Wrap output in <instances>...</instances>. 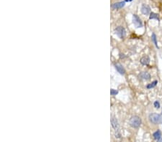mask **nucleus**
<instances>
[{
    "label": "nucleus",
    "instance_id": "nucleus-4",
    "mask_svg": "<svg viewBox=\"0 0 162 142\" xmlns=\"http://www.w3.org/2000/svg\"><path fill=\"white\" fill-rule=\"evenodd\" d=\"M133 23L134 24L135 27H137V28H140V27H143V23H142L141 20L136 14H133Z\"/></svg>",
    "mask_w": 162,
    "mask_h": 142
},
{
    "label": "nucleus",
    "instance_id": "nucleus-11",
    "mask_svg": "<svg viewBox=\"0 0 162 142\" xmlns=\"http://www.w3.org/2000/svg\"><path fill=\"white\" fill-rule=\"evenodd\" d=\"M141 63L143 65H149V63H150V58L149 56H143L141 57Z\"/></svg>",
    "mask_w": 162,
    "mask_h": 142
},
{
    "label": "nucleus",
    "instance_id": "nucleus-18",
    "mask_svg": "<svg viewBox=\"0 0 162 142\" xmlns=\"http://www.w3.org/2000/svg\"><path fill=\"white\" fill-rule=\"evenodd\" d=\"M125 2H130V1H132V0H125Z\"/></svg>",
    "mask_w": 162,
    "mask_h": 142
},
{
    "label": "nucleus",
    "instance_id": "nucleus-14",
    "mask_svg": "<svg viewBox=\"0 0 162 142\" xmlns=\"http://www.w3.org/2000/svg\"><path fill=\"white\" fill-rule=\"evenodd\" d=\"M151 40H152V41L153 42V43H154L155 46L157 48H159V46H158V43H157V38H156V36L155 33L152 34Z\"/></svg>",
    "mask_w": 162,
    "mask_h": 142
},
{
    "label": "nucleus",
    "instance_id": "nucleus-1",
    "mask_svg": "<svg viewBox=\"0 0 162 142\" xmlns=\"http://www.w3.org/2000/svg\"><path fill=\"white\" fill-rule=\"evenodd\" d=\"M129 124L133 128L138 129L141 124V119L138 116H132L129 120Z\"/></svg>",
    "mask_w": 162,
    "mask_h": 142
},
{
    "label": "nucleus",
    "instance_id": "nucleus-5",
    "mask_svg": "<svg viewBox=\"0 0 162 142\" xmlns=\"http://www.w3.org/2000/svg\"><path fill=\"white\" fill-rule=\"evenodd\" d=\"M138 78L141 80H149L151 79V75L148 72H141L138 76Z\"/></svg>",
    "mask_w": 162,
    "mask_h": 142
},
{
    "label": "nucleus",
    "instance_id": "nucleus-16",
    "mask_svg": "<svg viewBox=\"0 0 162 142\" xmlns=\"http://www.w3.org/2000/svg\"><path fill=\"white\" fill-rule=\"evenodd\" d=\"M153 105H154V107H155L156 108H160V103H159V102L158 101H155L154 103H153Z\"/></svg>",
    "mask_w": 162,
    "mask_h": 142
},
{
    "label": "nucleus",
    "instance_id": "nucleus-6",
    "mask_svg": "<svg viewBox=\"0 0 162 142\" xmlns=\"http://www.w3.org/2000/svg\"><path fill=\"white\" fill-rule=\"evenodd\" d=\"M125 5V1L123 2H118L116 3L112 4L111 5V7L113 10H118V9H121Z\"/></svg>",
    "mask_w": 162,
    "mask_h": 142
},
{
    "label": "nucleus",
    "instance_id": "nucleus-12",
    "mask_svg": "<svg viewBox=\"0 0 162 142\" xmlns=\"http://www.w3.org/2000/svg\"><path fill=\"white\" fill-rule=\"evenodd\" d=\"M153 19H155L159 21V15L158 14H156L154 12H151L150 15H149V20H153Z\"/></svg>",
    "mask_w": 162,
    "mask_h": 142
},
{
    "label": "nucleus",
    "instance_id": "nucleus-15",
    "mask_svg": "<svg viewBox=\"0 0 162 142\" xmlns=\"http://www.w3.org/2000/svg\"><path fill=\"white\" fill-rule=\"evenodd\" d=\"M118 93V91L117 90L115 89L110 90V94H111V96H116Z\"/></svg>",
    "mask_w": 162,
    "mask_h": 142
},
{
    "label": "nucleus",
    "instance_id": "nucleus-9",
    "mask_svg": "<svg viewBox=\"0 0 162 142\" xmlns=\"http://www.w3.org/2000/svg\"><path fill=\"white\" fill-rule=\"evenodd\" d=\"M111 124L112 128L115 129L116 131H118L119 130V127H120V125H119L118 121L117 120V119L115 117H112L111 119Z\"/></svg>",
    "mask_w": 162,
    "mask_h": 142
},
{
    "label": "nucleus",
    "instance_id": "nucleus-3",
    "mask_svg": "<svg viewBox=\"0 0 162 142\" xmlns=\"http://www.w3.org/2000/svg\"><path fill=\"white\" fill-rule=\"evenodd\" d=\"M115 34L120 38V39H123L126 35V32H125V28L123 27L119 26L116 27L115 30Z\"/></svg>",
    "mask_w": 162,
    "mask_h": 142
},
{
    "label": "nucleus",
    "instance_id": "nucleus-10",
    "mask_svg": "<svg viewBox=\"0 0 162 142\" xmlns=\"http://www.w3.org/2000/svg\"><path fill=\"white\" fill-rule=\"evenodd\" d=\"M161 132L160 130H157L156 132L153 133V139H155L156 141H162V137H161Z\"/></svg>",
    "mask_w": 162,
    "mask_h": 142
},
{
    "label": "nucleus",
    "instance_id": "nucleus-13",
    "mask_svg": "<svg viewBox=\"0 0 162 142\" xmlns=\"http://www.w3.org/2000/svg\"><path fill=\"white\" fill-rule=\"evenodd\" d=\"M157 83H158V81L157 80H154V81H153L151 83H150V84H148L147 86H146V88H148V89H151V88H154L156 85H157Z\"/></svg>",
    "mask_w": 162,
    "mask_h": 142
},
{
    "label": "nucleus",
    "instance_id": "nucleus-7",
    "mask_svg": "<svg viewBox=\"0 0 162 142\" xmlns=\"http://www.w3.org/2000/svg\"><path fill=\"white\" fill-rule=\"evenodd\" d=\"M141 11L143 14L144 15H149L151 13V8L149 6L146 5V4H143L141 6Z\"/></svg>",
    "mask_w": 162,
    "mask_h": 142
},
{
    "label": "nucleus",
    "instance_id": "nucleus-2",
    "mask_svg": "<svg viewBox=\"0 0 162 142\" xmlns=\"http://www.w3.org/2000/svg\"><path fill=\"white\" fill-rule=\"evenodd\" d=\"M149 119L150 122L153 124H159L162 122V116L158 113H151L149 116Z\"/></svg>",
    "mask_w": 162,
    "mask_h": 142
},
{
    "label": "nucleus",
    "instance_id": "nucleus-17",
    "mask_svg": "<svg viewBox=\"0 0 162 142\" xmlns=\"http://www.w3.org/2000/svg\"><path fill=\"white\" fill-rule=\"evenodd\" d=\"M120 136H121V134H120V133H115V137H116V138H120V137H121Z\"/></svg>",
    "mask_w": 162,
    "mask_h": 142
},
{
    "label": "nucleus",
    "instance_id": "nucleus-8",
    "mask_svg": "<svg viewBox=\"0 0 162 142\" xmlns=\"http://www.w3.org/2000/svg\"><path fill=\"white\" fill-rule=\"evenodd\" d=\"M115 69H116V70H117L120 75H125V70L120 63H115Z\"/></svg>",
    "mask_w": 162,
    "mask_h": 142
}]
</instances>
